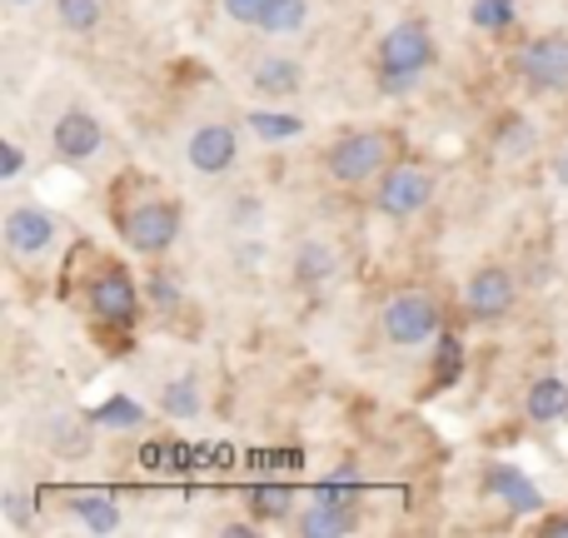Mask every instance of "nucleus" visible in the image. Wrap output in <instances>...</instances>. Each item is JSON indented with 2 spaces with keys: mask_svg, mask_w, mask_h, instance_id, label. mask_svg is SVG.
I'll use <instances>...</instances> for the list:
<instances>
[{
  "mask_svg": "<svg viewBox=\"0 0 568 538\" xmlns=\"http://www.w3.org/2000/svg\"><path fill=\"white\" fill-rule=\"evenodd\" d=\"M434 65V35L424 20H399L379 45V85L389 95H404L424 80V70Z\"/></svg>",
  "mask_w": 568,
  "mask_h": 538,
  "instance_id": "obj_1",
  "label": "nucleus"
},
{
  "mask_svg": "<svg viewBox=\"0 0 568 538\" xmlns=\"http://www.w3.org/2000/svg\"><path fill=\"white\" fill-rule=\"evenodd\" d=\"M324 165H329V175L339 180V185H369L374 175L389 170V135H379V130H359V135L334 140L329 155H324Z\"/></svg>",
  "mask_w": 568,
  "mask_h": 538,
  "instance_id": "obj_2",
  "label": "nucleus"
},
{
  "mask_svg": "<svg viewBox=\"0 0 568 538\" xmlns=\"http://www.w3.org/2000/svg\"><path fill=\"white\" fill-rule=\"evenodd\" d=\"M514 70L524 75V85L539 90V95H568V35H539L514 55Z\"/></svg>",
  "mask_w": 568,
  "mask_h": 538,
  "instance_id": "obj_3",
  "label": "nucleus"
},
{
  "mask_svg": "<svg viewBox=\"0 0 568 538\" xmlns=\"http://www.w3.org/2000/svg\"><path fill=\"white\" fill-rule=\"evenodd\" d=\"M120 235L135 255H165L180 235V210L170 200H145V205L120 215Z\"/></svg>",
  "mask_w": 568,
  "mask_h": 538,
  "instance_id": "obj_4",
  "label": "nucleus"
},
{
  "mask_svg": "<svg viewBox=\"0 0 568 538\" xmlns=\"http://www.w3.org/2000/svg\"><path fill=\"white\" fill-rule=\"evenodd\" d=\"M439 304L419 290H404L384 304V334H389L399 349H414V344H429L439 334Z\"/></svg>",
  "mask_w": 568,
  "mask_h": 538,
  "instance_id": "obj_5",
  "label": "nucleus"
},
{
  "mask_svg": "<svg viewBox=\"0 0 568 538\" xmlns=\"http://www.w3.org/2000/svg\"><path fill=\"white\" fill-rule=\"evenodd\" d=\"M434 200V175L419 165H394L379 175V190H374V205H379V215L389 220H409L419 215L424 205Z\"/></svg>",
  "mask_w": 568,
  "mask_h": 538,
  "instance_id": "obj_6",
  "label": "nucleus"
},
{
  "mask_svg": "<svg viewBox=\"0 0 568 538\" xmlns=\"http://www.w3.org/2000/svg\"><path fill=\"white\" fill-rule=\"evenodd\" d=\"M90 314H95L100 324H115V329H130V324L140 319V290L135 280H130L120 265H105L90 280Z\"/></svg>",
  "mask_w": 568,
  "mask_h": 538,
  "instance_id": "obj_7",
  "label": "nucleus"
},
{
  "mask_svg": "<svg viewBox=\"0 0 568 538\" xmlns=\"http://www.w3.org/2000/svg\"><path fill=\"white\" fill-rule=\"evenodd\" d=\"M100 145H105V130H100V120L90 115L85 105L60 110L55 125H50V150H55L65 165H85V160H95Z\"/></svg>",
  "mask_w": 568,
  "mask_h": 538,
  "instance_id": "obj_8",
  "label": "nucleus"
},
{
  "mask_svg": "<svg viewBox=\"0 0 568 538\" xmlns=\"http://www.w3.org/2000/svg\"><path fill=\"white\" fill-rule=\"evenodd\" d=\"M185 160H190V170H200V175H225V170H235V160H240V135L230 125H200V130H190V140H185Z\"/></svg>",
  "mask_w": 568,
  "mask_h": 538,
  "instance_id": "obj_9",
  "label": "nucleus"
},
{
  "mask_svg": "<svg viewBox=\"0 0 568 538\" xmlns=\"http://www.w3.org/2000/svg\"><path fill=\"white\" fill-rule=\"evenodd\" d=\"M55 235H60L55 215H45L40 205H16L6 215V245H10V255H20V260H40L55 245Z\"/></svg>",
  "mask_w": 568,
  "mask_h": 538,
  "instance_id": "obj_10",
  "label": "nucleus"
},
{
  "mask_svg": "<svg viewBox=\"0 0 568 538\" xmlns=\"http://www.w3.org/2000/svg\"><path fill=\"white\" fill-rule=\"evenodd\" d=\"M514 300H519V284L499 265H484L469 280V290H464V309H469L474 319H504V314L514 309Z\"/></svg>",
  "mask_w": 568,
  "mask_h": 538,
  "instance_id": "obj_11",
  "label": "nucleus"
},
{
  "mask_svg": "<svg viewBox=\"0 0 568 538\" xmlns=\"http://www.w3.org/2000/svg\"><path fill=\"white\" fill-rule=\"evenodd\" d=\"M359 529V504H334V499H314V509L300 514V534L304 538H339Z\"/></svg>",
  "mask_w": 568,
  "mask_h": 538,
  "instance_id": "obj_12",
  "label": "nucleus"
},
{
  "mask_svg": "<svg viewBox=\"0 0 568 538\" xmlns=\"http://www.w3.org/2000/svg\"><path fill=\"white\" fill-rule=\"evenodd\" d=\"M484 489L489 494H499L509 509H519V514H534V509H544V494L534 489L529 479H524L519 469H509V464H494L489 474H484Z\"/></svg>",
  "mask_w": 568,
  "mask_h": 538,
  "instance_id": "obj_13",
  "label": "nucleus"
},
{
  "mask_svg": "<svg viewBox=\"0 0 568 538\" xmlns=\"http://www.w3.org/2000/svg\"><path fill=\"white\" fill-rule=\"evenodd\" d=\"M300 60H290V55H265V60H255V70H250V85L260 90V95H294L300 90Z\"/></svg>",
  "mask_w": 568,
  "mask_h": 538,
  "instance_id": "obj_14",
  "label": "nucleus"
},
{
  "mask_svg": "<svg viewBox=\"0 0 568 538\" xmlns=\"http://www.w3.org/2000/svg\"><path fill=\"white\" fill-rule=\"evenodd\" d=\"M524 409H529V419L539 424H554L568 414V384L564 379H539L529 389V399H524Z\"/></svg>",
  "mask_w": 568,
  "mask_h": 538,
  "instance_id": "obj_15",
  "label": "nucleus"
},
{
  "mask_svg": "<svg viewBox=\"0 0 568 538\" xmlns=\"http://www.w3.org/2000/svg\"><path fill=\"white\" fill-rule=\"evenodd\" d=\"M334 270H339V260H334V250L320 245V240H304L300 255H294V280L300 284H324Z\"/></svg>",
  "mask_w": 568,
  "mask_h": 538,
  "instance_id": "obj_16",
  "label": "nucleus"
},
{
  "mask_svg": "<svg viewBox=\"0 0 568 538\" xmlns=\"http://www.w3.org/2000/svg\"><path fill=\"white\" fill-rule=\"evenodd\" d=\"M304 26H310V0H270L265 20H260L265 35H300Z\"/></svg>",
  "mask_w": 568,
  "mask_h": 538,
  "instance_id": "obj_17",
  "label": "nucleus"
},
{
  "mask_svg": "<svg viewBox=\"0 0 568 538\" xmlns=\"http://www.w3.org/2000/svg\"><path fill=\"white\" fill-rule=\"evenodd\" d=\"M70 509H75V519L85 524V529H95V534H115L120 529V504L105 499V494H80Z\"/></svg>",
  "mask_w": 568,
  "mask_h": 538,
  "instance_id": "obj_18",
  "label": "nucleus"
},
{
  "mask_svg": "<svg viewBox=\"0 0 568 538\" xmlns=\"http://www.w3.org/2000/svg\"><path fill=\"white\" fill-rule=\"evenodd\" d=\"M160 409L170 419H200V384L195 379H170L160 389Z\"/></svg>",
  "mask_w": 568,
  "mask_h": 538,
  "instance_id": "obj_19",
  "label": "nucleus"
},
{
  "mask_svg": "<svg viewBox=\"0 0 568 538\" xmlns=\"http://www.w3.org/2000/svg\"><path fill=\"white\" fill-rule=\"evenodd\" d=\"M55 20L70 35H90L100 26V0H55Z\"/></svg>",
  "mask_w": 568,
  "mask_h": 538,
  "instance_id": "obj_20",
  "label": "nucleus"
},
{
  "mask_svg": "<svg viewBox=\"0 0 568 538\" xmlns=\"http://www.w3.org/2000/svg\"><path fill=\"white\" fill-rule=\"evenodd\" d=\"M469 20L479 30H509L514 20H519V6H514V0H474Z\"/></svg>",
  "mask_w": 568,
  "mask_h": 538,
  "instance_id": "obj_21",
  "label": "nucleus"
},
{
  "mask_svg": "<svg viewBox=\"0 0 568 538\" xmlns=\"http://www.w3.org/2000/svg\"><path fill=\"white\" fill-rule=\"evenodd\" d=\"M90 419L105 424V429H110V424H125V429H135V424L145 419V409H140L135 399H125V394H115V399H105L95 414H90Z\"/></svg>",
  "mask_w": 568,
  "mask_h": 538,
  "instance_id": "obj_22",
  "label": "nucleus"
},
{
  "mask_svg": "<svg viewBox=\"0 0 568 538\" xmlns=\"http://www.w3.org/2000/svg\"><path fill=\"white\" fill-rule=\"evenodd\" d=\"M250 509H255L260 519H284V514H290V489H284V484H260V489L250 494Z\"/></svg>",
  "mask_w": 568,
  "mask_h": 538,
  "instance_id": "obj_23",
  "label": "nucleus"
},
{
  "mask_svg": "<svg viewBox=\"0 0 568 538\" xmlns=\"http://www.w3.org/2000/svg\"><path fill=\"white\" fill-rule=\"evenodd\" d=\"M459 369H464V349H459V339L439 329V359H434V384H454V379H459Z\"/></svg>",
  "mask_w": 568,
  "mask_h": 538,
  "instance_id": "obj_24",
  "label": "nucleus"
},
{
  "mask_svg": "<svg viewBox=\"0 0 568 538\" xmlns=\"http://www.w3.org/2000/svg\"><path fill=\"white\" fill-rule=\"evenodd\" d=\"M250 130H255V135H265V140H294L304 125L294 115H265V110H255V115H250Z\"/></svg>",
  "mask_w": 568,
  "mask_h": 538,
  "instance_id": "obj_25",
  "label": "nucleus"
},
{
  "mask_svg": "<svg viewBox=\"0 0 568 538\" xmlns=\"http://www.w3.org/2000/svg\"><path fill=\"white\" fill-rule=\"evenodd\" d=\"M314 499H334V504H359V479H354L349 469L329 474V479L314 489Z\"/></svg>",
  "mask_w": 568,
  "mask_h": 538,
  "instance_id": "obj_26",
  "label": "nucleus"
},
{
  "mask_svg": "<svg viewBox=\"0 0 568 538\" xmlns=\"http://www.w3.org/2000/svg\"><path fill=\"white\" fill-rule=\"evenodd\" d=\"M499 150H504V155H529V150H534V125H529V120H509V125H504V135H499Z\"/></svg>",
  "mask_w": 568,
  "mask_h": 538,
  "instance_id": "obj_27",
  "label": "nucleus"
},
{
  "mask_svg": "<svg viewBox=\"0 0 568 538\" xmlns=\"http://www.w3.org/2000/svg\"><path fill=\"white\" fill-rule=\"evenodd\" d=\"M150 300L160 304V309H180V284L170 270H155L150 274Z\"/></svg>",
  "mask_w": 568,
  "mask_h": 538,
  "instance_id": "obj_28",
  "label": "nucleus"
},
{
  "mask_svg": "<svg viewBox=\"0 0 568 538\" xmlns=\"http://www.w3.org/2000/svg\"><path fill=\"white\" fill-rule=\"evenodd\" d=\"M220 6H225V16L235 20V26H260L265 10H270V0H220Z\"/></svg>",
  "mask_w": 568,
  "mask_h": 538,
  "instance_id": "obj_29",
  "label": "nucleus"
},
{
  "mask_svg": "<svg viewBox=\"0 0 568 538\" xmlns=\"http://www.w3.org/2000/svg\"><path fill=\"white\" fill-rule=\"evenodd\" d=\"M20 170H26V150H20L16 140H6V145H0V180L10 185V180H16Z\"/></svg>",
  "mask_w": 568,
  "mask_h": 538,
  "instance_id": "obj_30",
  "label": "nucleus"
},
{
  "mask_svg": "<svg viewBox=\"0 0 568 538\" xmlns=\"http://www.w3.org/2000/svg\"><path fill=\"white\" fill-rule=\"evenodd\" d=\"M6 519L16 524V529H26V524H30V514H26V494H16V489L6 494Z\"/></svg>",
  "mask_w": 568,
  "mask_h": 538,
  "instance_id": "obj_31",
  "label": "nucleus"
},
{
  "mask_svg": "<svg viewBox=\"0 0 568 538\" xmlns=\"http://www.w3.org/2000/svg\"><path fill=\"white\" fill-rule=\"evenodd\" d=\"M544 538H568V514H554V519H544Z\"/></svg>",
  "mask_w": 568,
  "mask_h": 538,
  "instance_id": "obj_32",
  "label": "nucleus"
},
{
  "mask_svg": "<svg viewBox=\"0 0 568 538\" xmlns=\"http://www.w3.org/2000/svg\"><path fill=\"white\" fill-rule=\"evenodd\" d=\"M554 175H559V180H564V185H568V155L559 160V170H554Z\"/></svg>",
  "mask_w": 568,
  "mask_h": 538,
  "instance_id": "obj_33",
  "label": "nucleus"
},
{
  "mask_svg": "<svg viewBox=\"0 0 568 538\" xmlns=\"http://www.w3.org/2000/svg\"><path fill=\"white\" fill-rule=\"evenodd\" d=\"M10 6H36V0H10Z\"/></svg>",
  "mask_w": 568,
  "mask_h": 538,
  "instance_id": "obj_34",
  "label": "nucleus"
}]
</instances>
